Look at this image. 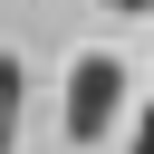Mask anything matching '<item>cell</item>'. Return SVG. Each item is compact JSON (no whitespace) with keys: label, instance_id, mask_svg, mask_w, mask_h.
Returning a JSON list of instances; mask_svg holds the SVG:
<instances>
[{"label":"cell","instance_id":"3","mask_svg":"<svg viewBox=\"0 0 154 154\" xmlns=\"http://www.w3.org/2000/svg\"><path fill=\"white\" fill-rule=\"evenodd\" d=\"M135 154H154V106H144V116H135Z\"/></svg>","mask_w":154,"mask_h":154},{"label":"cell","instance_id":"2","mask_svg":"<svg viewBox=\"0 0 154 154\" xmlns=\"http://www.w3.org/2000/svg\"><path fill=\"white\" fill-rule=\"evenodd\" d=\"M19 106H29V77H19V58L0 48V154L19 144Z\"/></svg>","mask_w":154,"mask_h":154},{"label":"cell","instance_id":"4","mask_svg":"<svg viewBox=\"0 0 154 154\" xmlns=\"http://www.w3.org/2000/svg\"><path fill=\"white\" fill-rule=\"evenodd\" d=\"M106 10H154V0H106Z\"/></svg>","mask_w":154,"mask_h":154},{"label":"cell","instance_id":"1","mask_svg":"<svg viewBox=\"0 0 154 154\" xmlns=\"http://www.w3.org/2000/svg\"><path fill=\"white\" fill-rule=\"evenodd\" d=\"M116 106H125V67L116 58H77V77H67V144H96L116 125Z\"/></svg>","mask_w":154,"mask_h":154}]
</instances>
